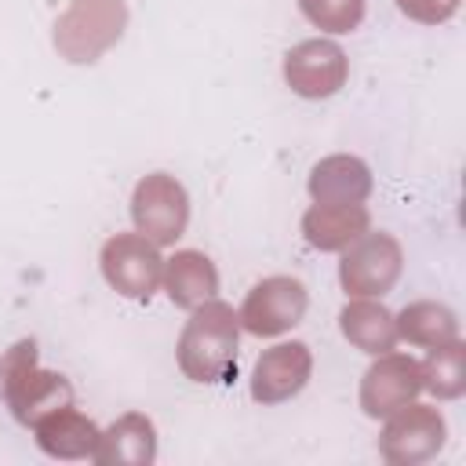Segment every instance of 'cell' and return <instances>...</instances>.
I'll return each mask as SVG.
<instances>
[{
    "mask_svg": "<svg viewBox=\"0 0 466 466\" xmlns=\"http://www.w3.org/2000/svg\"><path fill=\"white\" fill-rule=\"evenodd\" d=\"M364 229H371V211L364 204H324L313 200L302 215V237L317 251H342Z\"/></svg>",
    "mask_w": 466,
    "mask_h": 466,
    "instance_id": "obj_14",
    "label": "cell"
},
{
    "mask_svg": "<svg viewBox=\"0 0 466 466\" xmlns=\"http://www.w3.org/2000/svg\"><path fill=\"white\" fill-rule=\"evenodd\" d=\"M339 331L353 350L368 357L390 353L397 346V320L382 306V299H350L339 309Z\"/></svg>",
    "mask_w": 466,
    "mask_h": 466,
    "instance_id": "obj_17",
    "label": "cell"
},
{
    "mask_svg": "<svg viewBox=\"0 0 466 466\" xmlns=\"http://www.w3.org/2000/svg\"><path fill=\"white\" fill-rule=\"evenodd\" d=\"M98 422L73 404H62L33 422L36 448L51 459H91L98 448Z\"/></svg>",
    "mask_w": 466,
    "mask_h": 466,
    "instance_id": "obj_12",
    "label": "cell"
},
{
    "mask_svg": "<svg viewBox=\"0 0 466 466\" xmlns=\"http://www.w3.org/2000/svg\"><path fill=\"white\" fill-rule=\"evenodd\" d=\"M309 309V291L299 277L291 273H277V277H262L240 302L237 320L248 335L258 339H273L291 331Z\"/></svg>",
    "mask_w": 466,
    "mask_h": 466,
    "instance_id": "obj_7",
    "label": "cell"
},
{
    "mask_svg": "<svg viewBox=\"0 0 466 466\" xmlns=\"http://www.w3.org/2000/svg\"><path fill=\"white\" fill-rule=\"evenodd\" d=\"M237 342H240L237 309L215 295V299L193 306L189 320L182 324V335L175 346L178 371L200 386L226 382V375L237 364Z\"/></svg>",
    "mask_w": 466,
    "mask_h": 466,
    "instance_id": "obj_1",
    "label": "cell"
},
{
    "mask_svg": "<svg viewBox=\"0 0 466 466\" xmlns=\"http://www.w3.org/2000/svg\"><path fill=\"white\" fill-rule=\"evenodd\" d=\"M131 222L157 248L175 244L189 226V193L167 171H149L131 189Z\"/></svg>",
    "mask_w": 466,
    "mask_h": 466,
    "instance_id": "obj_5",
    "label": "cell"
},
{
    "mask_svg": "<svg viewBox=\"0 0 466 466\" xmlns=\"http://www.w3.org/2000/svg\"><path fill=\"white\" fill-rule=\"evenodd\" d=\"M127 29V0H69L55 18L51 44L73 66L98 62Z\"/></svg>",
    "mask_w": 466,
    "mask_h": 466,
    "instance_id": "obj_3",
    "label": "cell"
},
{
    "mask_svg": "<svg viewBox=\"0 0 466 466\" xmlns=\"http://www.w3.org/2000/svg\"><path fill=\"white\" fill-rule=\"evenodd\" d=\"M306 189L324 204H364L371 193V167L353 153H331L313 164Z\"/></svg>",
    "mask_w": 466,
    "mask_h": 466,
    "instance_id": "obj_15",
    "label": "cell"
},
{
    "mask_svg": "<svg viewBox=\"0 0 466 466\" xmlns=\"http://www.w3.org/2000/svg\"><path fill=\"white\" fill-rule=\"evenodd\" d=\"M393 320H397V339L422 346V350L459 339V317L444 302H433V299L408 302L400 313H393Z\"/></svg>",
    "mask_w": 466,
    "mask_h": 466,
    "instance_id": "obj_18",
    "label": "cell"
},
{
    "mask_svg": "<svg viewBox=\"0 0 466 466\" xmlns=\"http://www.w3.org/2000/svg\"><path fill=\"white\" fill-rule=\"evenodd\" d=\"M98 466H149L157 459V426L142 411H124L98 433V448L91 455Z\"/></svg>",
    "mask_w": 466,
    "mask_h": 466,
    "instance_id": "obj_13",
    "label": "cell"
},
{
    "mask_svg": "<svg viewBox=\"0 0 466 466\" xmlns=\"http://www.w3.org/2000/svg\"><path fill=\"white\" fill-rule=\"evenodd\" d=\"M422 393V371H419V360L408 357V353H379L371 360V368L360 375V411L368 419H386L393 415L397 408H404L408 400H415Z\"/></svg>",
    "mask_w": 466,
    "mask_h": 466,
    "instance_id": "obj_10",
    "label": "cell"
},
{
    "mask_svg": "<svg viewBox=\"0 0 466 466\" xmlns=\"http://www.w3.org/2000/svg\"><path fill=\"white\" fill-rule=\"evenodd\" d=\"M448 441V422L441 408L408 400L393 415H386V426L379 433V455L390 466H419L433 459Z\"/></svg>",
    "mask_w": 466,
    "mask_h": 466,
    "instance_id": "obj_6",
    "label": "cell"
},
{
    "mask_svg": "<svg viewBox=\"0 0 466 466\" xmlns=\"http://www.w3.org/2000/svg\"><path fill=\"white\" fill-rule=\"evenodd\" d=\"M0 397L22 426H33L40 415L73 404V386L66 375L36 364V339H18L0 353Z\"/></svg>",
    "mask_w": 466,
    "mask_h": 466,
    "instance_id": "obj_2",
    "label": "cell"
},
{
    "mask_svg": "<svg viewBox=\"0 0 466 466\" xmlns=\"http://www.w3.org/2000/svg\"><path fill=\"white\" fill-rule=\"evenodd\" d=\"M422 390H430L437 400H455L466 393V346L459 339L444 346H430L426 360H419Z\"/></svg>",
    "mask_w": 466,
    "mask_h": 466,
    "instance_id": "obj_19",
    "label": "cell"
},
{
    "mask_svg": "<svg viewBox=\"0 0 466 466\" xmlns=\"http://www.w3.org/2000/svg\"><path fill=\"white\" fill-rule=\"evenodd\" d=\"M98 266H102L106 284L124 299H149L164 277L160 248L153 240H146L138 229L113 233L98 251Z\"/></svg>",
    "mask_w": 466,
    "mask_h": 466,
    "instance_id": "obj_8",
    "label": "cell"
},
{
    "mask_svg": "<svg viewBox=\"0 0 466 466\" xmlns=\"http://www.w3.org/2000/svg\"><path fill=\"white\" fill-rule=\"evenodd\" d=\"M284 80L299 98L320 102V98H331V95H339L346 87L350 58L335 40L313 36V40L295 44L284 55Z\"/></svg>",
    "mask_w": 466,
    "mask_h": 466,
    "instance_id": "obj_9",
    "label": "cell"
},
{
    "mask_svg": "<svg viewBox=\"0 0 466 466\" xmlns=\"http://www.w3.org/2000/svg\"><path fill=\"white\" fill-rule=\"evenodd\" d=\"M320 33H353L364 22V0H295Z\"/></svg>",
    "mask_w": 466,
    "mask_h": 466,
    "instance_id": "obj_20",
    "label": "cell"
},
{
    "mask_svg": "<svg viewBox=\"0 0 466 466\" xmlns=\"http://www.w3.org/2000/svg\"><path fill=\"white\" fill-rule=\"evenodd\" d=\"M339 255V284L350 299H382L404 269V248L386 229H364Z\"/></svg>",
    "mask_w": 466,
    "mask_h": 466,
    "instance_id": "obj_4",
    "label": "cell"
},
{
    "mask_svg": "<svg viewBox=\"0 0 466 466\" xmlns=\"http://www.w3.org/2000/svg\"><path fill=\"white\" fill-rule=\"evenodd\" d=\"M167 299L178 306V309H193L208 299L218 295V269L215 262L197 251V248H182L175 251L171 258H164V277H160Z\"/></svg>",
    "mask_w": 466,
    "mask_h": 466,
    "instance_id": "obj_16",
    "label": "cell"
},
{
    "mask_svg": "<svg viewBox=\"0 0 466 466\" xmlns=\"http://www.w3.org/2000/svg\"><path fill=\"white\" fill-rule=\"evenodd\" d=\"M397 11L411 22H422V25H441L448 18H455V11L462 7V0H393Z\"/></svg>",
    "mask_w": 466,
    "mask_h": 466,
    "instance_id": "obj_21",
    "label": "cell"
},
{
    "mask_svg": "<svg viewBox=\"0 0 466 466\" xmlns=\"http://www.w3.org/2000/svg\"><path fill=\"white\" fill-rule=\"evenodd\" d=\"M313 375V353L306 342H277L258 353L251 368V400L255 404H284L306 390Z\"/></svg>",
    "mask_w": 466,
    "mask_h": 466,
    "instance_id": "obj_11",
    "label": "cell"
}]
</instances>
